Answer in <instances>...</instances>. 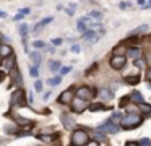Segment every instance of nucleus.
<instances>
[{"label": "nucleus", "instance_id": "obj_49", "mask_svg": "<svg viewBox=\"0 0 151 146\" xmlns=\"http://www.w3.org/2000/svg\"><path fill=\"white\" fill-rule=\"evenodd\" d=\"M23 16H24V15H21V13H18V15L15 16L13 19H15V21H20V19H23Z\"/></svg>", "mask_w": 151, "mask_h": 146}, {"label": "nucleus", "instance_id": "obj_26", "mask_svg": "<svg viewBox=\"0 0 151 146\" xmlns=\"http://www.w3.org/2000/svg\"><path fill=\"white\" fill-rule=\"evenodd\" d=\"M47 83H49L50 86H57V84L62 83V76H54V78H49V80H47Z\"/></svg>", "mask_w": 151, "mask_h": 146}, {"label": "nucleus", "instance_id": "obj_13", "mask_svg": "<svg viewBox=\"0 0 151 146\" xmlns=\"http://www.w3.org/2000/svg\"><path fill=\"white\" fill-rule=\"evenodd\" d=\"M28 55H29V58H31V62H33L34 67H39V65L42 63V55H41L39 50H31Z\"/></svg>", "mask_w": 151, "mask_h": 146}, {"label": "nucleus", "instance_id": "obj_30", "mask_svg": "<svg viewBox=\"0 0 151 146\" xmlns=\"http://www.w3.org/2000/svg\"><path fill=\"white\" fill-rule=\"evenodd\" d=\"M130 102H132L130 96H124V97H122V99H120V102H119V106H120V107H127V106H128V104H130Z\"/></svg>", "mask_w": 151, "mask_h": 146}, {"label": "nucleus", "instance_id": "obj_44", "mask_svg": "<svg viewBox=\"0 0 151 146\" xmlns=\"http://www.w3.org/2000/svg\"><path fill=\"white\" fill-rule=\"evenodd\" d=\"M28 102H29V104H33V102H34V94H33V93L28 94Z\"/></svg>", "mask_w": 151, "mask_h": 146}, {"label": "nucleus", "instance_id": "obj_56", "mask_svg": "<svg viewBox=\"0 0 151 146\" xmlns=\"http://www.w3.org/2000/svg\"><path fill=\"white\" fill-rule=\"evenodd\" d=\"M81 2H83V0H81Z\"/></svg>", "mask_w": 151, "mask_h": 146}, {"label": "nucleus", "instance_id": "obj_24", "mask_svg": "<svg viewBox=\"0 0 151 146\" xmlns=\"http://www.w3.org/2000/svg\"><path fill=\"white\" fill-rule=\"evenodd\" d=\"M94 36H98V32H96L94 29H88L86 32H83V39H85V41H89V39H93Z\"/></svg>", "mask_w": 151, "mask_h": 146}, {"label": "nucleus", "instance_id": "obj_34", "mask_svg": "<svg viewBox=\"0 0 151 146\" xmlns=\"http://www.w3.org/2000/svg\"><path fill=\"white\" fill-rule=\"evenodd\" d=\"M70 50H72L73 54H80V52H81V45H80V44H73L72 47H70Z\"/></svg>", "mask_w": 151, "mask_h": 146}, {"label": "nucleus", "instance_id": "obj_38", "mask_svg": "<svg viewBox=\"0 0 151 146\" xmlns=\"http://www.w3.org/2000/svg\"><path fill=\"white\" fill-rule=\"evenodd\" d=\"M133 65H135L137 68H140V70H141V68H143V62H141V58H137V60H133Z\"/></svg>", "mask_w": 151, "mask_h": 146}, {"label": "nucleus", "instance_id": "obj_55", "mask_svg": "<svg viewBox=\"0 0 151 146\" xmlns=\"http://www.w3.org/2000/svg\"><path fill=\"white\" fill-rule=\"evenodd\" d=\"M70 146H75V145H70Z\"/></svg>", "mask_w": 151, "mask_h": 146}, {"label": "nucleus", "instance_id": "obj_7", "mask_svg": "<svg viewBox=\"0 0 151 146\" xmlns=\"http://www.w3.org/2000/svg\"><path fill=\"white\" fill-rule=\"evenodd\" d=\"M109 65L114 70H122L127 65V57L125 55H112L111 60H109Z\"/></svg>", "mask_w": 151, "mask_h": 146}, {"label": "nucleus", "instance_id": "obj_27", "mask_svg": "<svg viewBox=\"0 0 151 146\" xmlns=\"http://www.w3.org/2000/svg\"><path fill=\"white\" fill-rule=\"evenodd\" d=\"M46 42L44 41H34L33 42V47H34V50H41V49H46Z\"/></svg>", "mask_w": 151, "mask_h": 146}, {"label": "nucleus", "instance_id": "obj_15", "mask_svg": "<svg viewBox=\"0 0 151 146\" xmlns=\"http://www.w3.org/2000/svg\"><path fill=\"white\" fill-rule=\"evenodd\" d=\"M52 21H54V16H46V18H44L42 21H41V23H37V24L34 26V29H33V31H34V32L41 31V29H42L44 26H47L49 23H52Z\"/></svg>", "mask_w": 151, "mask_h": 146}, {"label": "nucleus", "instance_id": "obj_12", "mask_svg": "<svg viewBox=\"0 0 151 146\" xmlns=\"http://www.w3.org/2000/svg\"><path fill=\"white\" fill-rule=\"evenodd\" d=\"M60 120H62L63 127H65L67 130H72L73 127H75V120L72 119L70 114H62V115H60Z\"/></svg>", "mask_w": 151, "mask_h": 146}, {"label": "nucleus", "instance_id": "obj_41", "mask_svg": "<svg viewBox=\"0 0 151 146\" xmlns=\"http://www.w3.org/2000/svg\"><path fill=\"white\" fill-rule=\"evenodd\" d=\"M20 13H21V15H29L31 10L28 8V6H26V8H20Z\"/></svg>", "mask_w": 151, "mask_h": 146}, {"label": "nucleus", "instance_id": "obj_33", "mask_svg": "<svg viewBox=\"0 0 151 146\" xmlns=\"http://www.w3.org/2000/svg\"><path fill=\"white\" fill-rule=\"evenodd\" d=\"M37 138H39V140H42V141L44 143H50V141H52V135H41V136H37Z\"/></svg>", "mask_w": 151, "mask_h": 146}, {"label": "nucleus", "instance_id": "obj_51", "mask_svg": "<svg viewBox=\"0 0 151 146\" xmlns=\"http://www.w3.org/2000/svg\"><path fill=\"white\" fill-rule=\"evenodd\" d=\"M0 18H7V13H5L4 10H0Z\"/></svg>", "mask_w": 151, "mask_h": 146}, {"label": "nucleus", "instance_id": "obj_37", "mask_svg": "<svg viewBox=\"0 0 151 146\" xmlns=\"http://www.w3.org/2000/svg\"><path fill=\"white\" fill-rule=\"evenodd\" d=\"M132 42H138V36H130V37L125 41V44H132Z\"/></svg>", "mask_w": 151, "mask_h": 146}, {"label": "nucleus", "instance_id": "obj_35", "mask_svg": "<svg viewBox=\"0 0 151 146\" xmlns=\"http://www.w3.org/2000/svg\"><path fill=\"white\" fill-rule=\"evenodd\" d=\"M138 146H151V140L148 138H141L140 143H138Z\"/></svg>", "mask_w": 151, "mask_h": 146}, {"label": "nucleus", "instance_id": "obj_10", "mask_svg": "<svg viewBox=\"0 0 151 146\" xmlns=\"http://www.w3.org/2000/svg\"><path fill=\"white\" fill-rule=\"evenodd\" d=\"M98 94H99V99L102 101V102H107V101H111L112 99V96H114V93H112L109 88H99V91H98Z\"/></svg>", "mask_w": 151, "mask_h": 146}, {"label": "nucleus", "instance_id": "obj_11", "mask_svg": "<svg viewBox=\"0 0 151 146\" xmlns=\"http://www.w3.org/2000/svg\"><path fill=\"white\" fill-rule=\"evenodd\" d=\"M13 47H12L10 44H0V58L4 60V58L10 57V55H13Z\"/></svg>", "mask_w": 151, "mask_h": 146}, {"label": "nucleus", "instance_id": "obj_23", "mask_svg": "<svg viewBox=\"0 0 151 146\" xmlns=\"http://www.w3.org/2000/svg\"><path fill=\"white\" fill-rule=\"evenodd\" d=\"M146 31H150V26H148V24H143V26H140V28L133 29L130 34H132V36H138L140 32H146Z\"/></svg>", "mask_w": 151, "mask_h": 146}, {"label": "nucleus", "instance_id": "obj_32", "mask_svg": "<svg viewBox=\"0 0 151 146\" xmlns=\"http://www.w3.org/2000/svg\"><path fill=\"white\" fill-rule=\"evenodd\" d=\"M70 71H72V67H62L59 73H60V76H65V75H68Z\"/></svg>", "mask_w": 151, "mask_h": 146}, {"label": "nucleus", "instance_id": "obj_19", "mask_svg": "<svg viewBox=\"0 0 151 146\" xmlns=\"http://www.w3.org/2000/svg\"><path fill=\"white\" fill-rule=\"evenodd\" d=\"M106 106L102 102H94V104H89L88 106V110L89 112H98V110H104Z\"/></svg>", "mask_w": 151, "mask_h": 146}, {"label": "nucleus", "instance_id": "obj_14", "mask_svg": "<svg viewBox=\"0 0 151 146\" xmlns=\"http://www.w3.org/2000/svg\"><path fill=\"white\" fill-rule=\"evenodd\" d=\"M10 73H12V84L21 86V73H20V70H18V68H13Z\"/></svg>", "mask_w": 151, "mask_h": 146}, {"label": "nucleus", "instance_id": "obj_48", "mask_svg": "<svg viewBox=\"0 0 151 146\" xmlns=\"http://www.w3.org/2000/svg\"><path fill=\"white\" fill-rule=\"evenodd\" d=\"M46 49H47V52H50V54H54V52H55V49H54L52 45H46Z\"/></svg>", "mask_w": 151, "mask_h": 146}, {"label": "nucleus", "instance_id": "obj_18", "mask_svg": "<svg viewBox=\"0 0 151 146\" xmlns=\"http://www.w3.org/2000/svg\"><path fill=\"white\" fill-rule=\"evenodd\" d=\"M130 99H132V102H137V104H141V102H143V96H141L140 91H132Z\"/></svg>", "mask_w": 151, "mask_h": 146}, {"label": "nucleus", "instance_id": "obj_20", "mask_svg": "<svg viewBox=\"0 0 151 146\" xmlns=\"http://www.w3.org/2000/svg\"><path fill=\"white\" fill-rule=\"evenodd\" d=\"M140 54H141L140 47H130V50H128V57H130V58H133V60L140 58Z\"/></svg>", "mask_w": 151, "mask_h": 146}, {"label": "nucleus", "instance_id": "obj_54", "mask_svg": "<svg viewBox=\"0 0 151 146\" xmlns=\"http://www.w3.org/2000/svg\"><path fill=\"white\" fill-rule=\"evenodd\" d=\"M145 8H151V0H150V2L146 3V5H145Z\"/></svg>", "mask_w": 151, "mask_h": 146}, {"label": "nucleus", "instance_id": "obj_46", "mask_svg": "<svg viewBox=\"0 0 151 146\" xmlns=\"http://www.w3.org/2000/svg\"><path fill=\"white\" fill-rule=\"evenodd\" d=\"M146 63H148V65H150V67H151V50H150V52H148V54H146Z\"/></svg>", "mask_w": 151, "mask_h": 146}, {"label": "nucleus", "instance_id": "obj_50", "mask_svg": "<svg viewBox=\"0 0 151 146\" xmlns=\"http://www.w3.org/2000/svg\"><path fill=\"white\" fill-rule=\"evenodd\" d=\"M0 39H2L4 42H8V41H10V39H8L7 36H4V34H0Z\"/></svg>", "mask_w": 151, "mask_h": 146}, {"label": "nucleus", "instance_id": "obj_1", "mask_svg": "<svg viewBox=\"0 0 151 146\" xmlns=\"http://www.w3.org/2000/svg\"><path fill=\"white\" fill-rule=\"evenodd\" d=\"M141 123H143V117H141L140 114L138 112L137 114L128 112V114H125V115L120 119V123H119V125H120L124 130H132V128L140 127Z\"/></svg>", "mask_w": 151, "mask_h": 146}, {"label": "nucleus", "instance_id": "obj_28", "mask_svg": "<svg viewBox=\"0 0 151 146\" xmlns=\"http://www.w3.org/2000/svg\"><path fill=\"white\" fill-rule=\"evenodd\" d=\"M42 89H44L42 81H41V80H36V81H34V91H36V93H42Z\"/></svg>", "mask_w": 151, "mask_h": 146}, {"label": "nucleus", "instance_id": "obj_6", "mask_svg": "<svg viewBox=\"0 0 151 146\" xmlns=\"http://www.w3.org/2000/svg\"><path fill=\"white\" fill-rule=\"evenodd\" d=\"M75 96L80 97V99H83V101H91L93 96H94V91L89 86H80V88H76Z\"/></svg>", "mask_w": 151, "mask_h": 146}, {"label": "nucleus", "instance_id": "obj_25", "mask_svg": "<svg viewBox=\"0 0 151 146\" xmlns=\"http://www.w3.org/2000/svg\"><path fill=\"white\" fill-rule=\"evenodd\" d=\"M88 16H89V18H94L96 21H99V19L102 18V12H99V10H91Z\"/></svg>", "mask_w": 151, "mask_h": 146}, {"label": "nucleus", "instance_id": "obj_45", "mask_svg": "<svg viewBox=\"0 0 151 146\" xmlns=\"http://www.w3.org/2000/svg\"><path fill=\"white\" fill-rule=\"evenodd\" d=\"M146 80H148V83H151V67L148 68V71H146Z\"/></svg>", "mask_w": 151, "mask_h": 146}, {"label": "nucleus", "instance_id": "obj_36", "mask_svg": "<svg viewBox=\"0 0 151 146\" xmlns=\"http://www.w3.org/2000/svg\"><path fill=\"white\" fill-rule=\"evenodd\" d=\"M101 36H102V34H98V36H94L93 39H89V41H85V42H86V44H96V42L101 39Z\"/></svg>", "mask_w": 151, "mask_h": 146}, {"label": "nucleus", "instance_id": "obj_4", "mask_svg": "<svg viewBox=\"0 0 151 146\" xmlns=\"http://www.w3.org/2000/svg\"><path fill=\"white\" fill-rule=\"evenodd\" d=\"M10 102H12V106H24L26 104V93H24L23 88H18V89L13 91Z\"/></svg>", "mask_w": 151, "mask_h": 146}, {"label": "nucleus", "instance_id": "obj_31", "mask_svg": "<svg viewBox=\"0 0 151 146\" xmlns=\"http://www.w3.org/2000/svg\"><path fill=\"white\" fill-rule=\"evenodd\" d=\"M29 75H31L33 78H36V80H37V76H39V70H37V67L31 65V67H29Z\"/></svg>", "mask_w": 151, "mask_h": 146}, {"label": "nucleus", "instance_id": "obj_17", "mask_svg": "<svg viewBox=\"0 0 151 146\" xmlns=\"http://www.w3.org/2000/svg\"><path fill=\"white\" fill-rule=\"evenodd\" d=\"M138 112H141L143 115H151V106L146 104V102L138 104Z\"/></svg>", "mask_w": 151, "mask_h": 146}, {"label": "nucleus", "instance_id": "obj_2", "mask_svg": "<svg viewBox=\"0 0 151 146\" xmlns=\"http://www.w3.org/2000/svg\"><path fill=\"white\" fill-rule=\"evenodd\" d=\"M89 141V136H88V132L86 130H75L72 133V145L75 146H86V143Z\"/></svg>", "mask_w": 151, "mask_h": 146}, {"label": "nucleus", "instance_id": "obj_8", "mask_svg": "<svg viewBox=\"0 0 151 146\" xmlns=\"http://www.w3.org/2000/svg\"><path fill=\"white\" fill-rule=\"evenodd\" d=\"M0 63L4 65V70L5 71H12L13 68H17V55H10V57L4 58V60H0Z\"/></svg>", "mask_w": 151, "mask_h": 146}, {"label": "nucleus", "instance_id": "obj_16", "mask_svg": "<svg viewBox=\"0 0 151 146\" xmlns=\"http://www.w3.org/2000/svg\"><path fill=\"white\" fill-rule=\"evenodd\" d=\"M124 83H127V84H138V83H140V75H127V76H124Z\"/></svg>", "mask_w": 151, "mask_h": 146}, {"label": "nucleus", "instance_id": "obj_52", "mask_svg": "<svg viewBox=\"0 0 151 146\" xmlns=\"http://www.w3.org/2000/svg\"><path fill=\"white\" fill-rule=\"evenodd\" d=\"M137 3H138V5H146V2H145V0H137Z\"/></svg>", "mask_w": 151, "mask_h": 146}, {"label": "nucleus", "instance_id": "obj_22", "mask_svg": "<svg viewBox=\"0 0 151 146\" xmlns=\"http://www.w3.org/2000/svg\"><path fill=\"white\" fill-rule=\"evenodd\" d=\"M28 31H29V26H28V23H21V24L18 26V32H20L21 37H26V36H28Z\"/></svg>", "mask_w": 151, "mask_h": 146}, {"label": "nucleus", "instance_id": "obj_9", "mask_svg": "<svg viewBox=\"0 0 151 146\" xmlns=\"http://www.w3.org/2000/svg\"><path fill=\"white\" fill-rule=\"evenodd\" d=\"M73 97H75V91L70 88V89H65L62 94L59 96V102L60 104H70L73 101Z\"/></svg>", "mask_w": 151, "mask_h": 146}, {"label": "nucleus", "instance_id": "obj_39", "mask_svg": "<svg viewBox=\"0 0 151 146\" xmlns=\"http://www.w3.org/2000/svg\"><path fill=\"white\" fill-rule=\"evenodd\" d=\"M128 6H130V3H128V2H120V3H119V8H120V10H127Z\"/></svg>", "mask_w": 151, "mask_h": 146}, {"label": "nucleus", "instance_id": "obj_47", "mask_svg": "<svg viewBox=\"0 0 151 146\" xmlns=\"http://www.w3.org/2000/svg\"><path fill=\"white\" fill-rule=\"evenodd\" d=\"M125 146H138V143L137 141H127V143H125Z\"/></svg>", "mask_w": 151, "mask_h": 146}, {"label": "nucleus", "instance_id": "obj_40", "mask_svg": "<svg viewBox=\"0 0 151 146\" xmlns=\"http://www.w3.org/2000/svg\"><path fill=\"white\" fill-rule=\"evenodd\" d=\"M5 78H7V71H5L4 68H2V70H0V81H4Z\"/></svg>", "mask_w": 151, "mask_h": 146}, {"label": "nucleus", "instance_id": "obj_5", "mask_svg": "<svg viewBox=\"0 0 151 146\" xmlns=\"http://www.w3.org/2000/svg\"><path fill=\"white\" fill-rule=\"evenodd\" d=\"M70 106H72V112H75V114H81V112H85L86 109H88V101H83V99H80V97H73V101L70 102Z\"/></svg>", "mask_w": 151, "mask_h": 146}, {"label": "nucleus", "instance_id": "obj_42", "mask_svg": "<svg viewBox=\"0 0 151 146\" xmlns=\"http://www.w3.org/2000/svg\"><path fill=\"white\" fill-rule=\"evenodd\" d=\"M60 44H62V39H60V37L52 39V45H60Z\"/></svg>", "mask_w": 151, "mask_h": 146}, {"label": "nucleus", "instance_id": "obj_29", "mask_svg": "<svg viewBox=\"0 0 151 146\" xmlns=\"http://www.w3.org/2000/svg\"><path fill=\"white\" fill-rule=\"evenodd\" d=\"M75 8H76L75 3H70V5L67 6V8H63V10L67 12V15H68V16H73V15H75Z\"/></svg>", "mask_w": 151, "mask_h": 146}, {"label": "nucleus", "instance_id": "obj_43", "mask_svg": "<svg viewBox=\"0 0 151 146\" xmlns=\"http://www.w3.org/2000/svg\"><path fill=\"white\" fill-rule=\"evenodd\" d=\"M86 146H99V141H96V140H91V141L86 143Z\"/></svg>", "mask_w": 151, "mask_h": 146}, {"label": "nucleus", "instance_id": "obj_21", "mask_svg": "<svg viewBox=\"0 0 151 146\" xmlns=\"http://www.w3.org/2000/svg\"><path fill=\"white\" fill-rule=\"evenodd\" d=\"M49 68H50V71H52V73L60 71V68H62V62H60V60H52L49 63Z\"/></svg>", "mask_w": 151, "mask_h": 146}, {"label": "nucleus", "instance_id": "obj_53", "mask_svg": "<svg viewBox=\"0 0 151 146\" xmlns=\"http://www.w3.org/2000/svg\"><path fill=\"white\" fill-rule=\"evenodd\" d=\"M49 97H50V93H46V94H44V101H47Z\"/></svg>", "mask_w": 151, "mask_h": 146}, {"label": "nucleus", "instance_id": "obj_3", "mask_svg": "<svg viewBox=\"0 0 151 146\" xmlns=\"http://www.w3.org/2000/svg\"><path fill=\"white\" fill-rule=\"evenodd\" d=\"M119 128H120V127H119L112 119H109V120H106L104 123H101V125L98 127V132H101V133H109V135H114V133H117V132H119Z\"/></svg>", "mask_w": 151, "mask_h": 146}]
</instances>
